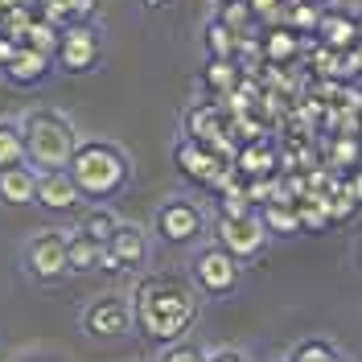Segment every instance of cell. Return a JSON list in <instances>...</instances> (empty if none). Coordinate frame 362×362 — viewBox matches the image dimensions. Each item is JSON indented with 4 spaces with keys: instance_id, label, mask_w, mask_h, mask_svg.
Instances as JSON below:
<instances>
[{
    "instance_id": "15",
    "label": "cell",
    "mask_w": 362,
    "mask_h": 362,
    "mask_svg": "<svg viewBox=\"0 0 362 362\" xmlns=\"http://www.w3.org/2000/svg\"><path fill=\"white\" fill-rule=\"evenodd\" d=\"M321 45H329V49H354L358 45V25H354V13H346V8H321V21H317V33H313Z\"/></svg>"
},
{
    "instance_id": "21",
    "label": "cell",
    "mask_w": 362,
    "mask_h": 362,
    "mask_svg": "<svg viewBox=\"0 0 362 362\" xmlns=\"http://www.w3.org/2000/svg\"><path fill=\"white\" fill-rule=\"evenodd\" d=\"M202 45H206V58H235L239 49V33L223 21V17H210L202 29Z\"/></svg>"
},
{
    "instance_id": "36",
    "label": "cell",
    "mask_w": 362,
    "mask_h": 362,
    "mask_svg": "<svg viewBox=\"0 0 362 362\" xmlns=\"http://www.w3.org/2000/svg\"><path fill=\"white\" fill-rule=\"evenodd\" d=\"M293 4H305V0H284V8H293Z\"/></svg>"
},
{
    "instance_id": "17",
    "label": "cell",
    "mask_w": 362,
    "mask_h": 362,
    "mask_svg": "<svg viewBox=\"0 0 362 362\" xmlns=\"http://www.w3.org/2000/svg\"><path fill=\"white\" fill-rule=\"evenodd\" d=\"M230 165L243 173V181H247V177H272V173H276V144H272V140H264V136L243 140V144L235 148Z\"/></svg>"
},
{
    "instance_id": "29",
    "label": "cell",
    "mask_w": 362,
    "mask_h": 362,
    "mask_svg": "<svg viewBox=\"0 0 362 362\" xmlns=\"http://www.w3.org/2000/svg\"><path fill=\"white\" fill-rule=\"evenodd\" d=\"M157 362H206V350H198L194 341H169L165 350H160V358Z\"/></svg>"
},
{
    "instance_id": "12",
    "label": "cell",
    "mask_w": 362,
    "mask_h": 362,
    "mask_svg": "<svg viewBox=\"0 0 362 362\" xmlns=\"http://www.w3.org/2000/svg\"><path fill=\"white\" fill-rule=\"evenodd\" d=\"M78 202H83V194H78V185H74L66 169L37 173V202L33 206H42L49 214H70V210H78Z\"/></svg>"
},
{
    "instance_id": "4",
    "label": "cell",
    "mask_w": 362,
    "mask_h": 362,
    "mask_svg": "<svg viewBox=\"0 0 362 362\" xmlns=\"http://www.w3.org/2000/svg\"><path fill=\"white\" fill-rule=\"evenodd\" d=\"M21 268L33 284H58L62 276H70L66 268V235L62 230H37L21 251Z\"/></svg>"
},
{
    "instance_id": "10",
    "label": "cell",
    "mask_w": 362,
    "mask_h": 362,
    "mask_svg": "<svg viewBox=\"0 0 362 362\" xmlns=\"http://www.w3.org/2000/svg\"><path fill=\"white\" fill-rule=\"evenodd\" d=\"M83 334L87 338H124L132 334V300L124 296H95L83 309Z\"/></svg>"
},
{
    "instance_id": "38",
    "label": "cell",
    "mask_w": 362,
    "mask_h": 362,
    "mask_svg": "<svg viewBox=\"0 0 362 362\" xmlns=\"http://www.w3.org/2000/svg\"><path fill=\"white\" fill-rule=\"evenodd\" d=\"M214 4H235V0H214Z\"/></svg>"
},
{
    "instance_id": "20",
    "label": "cell",
    "mask_w": 362,
    "mask_h": 362,
    "mask_svg": "<svg viewBox=\"0 0 362 362\" xmlns=\"http://www.w3.org/2000/svg\"><path fill=\"white\" fill-rule=\"evenodd\" d=\"M202 83L210 95H230V90L243 83V70L235 66V58H206V70H202Z\"/></svg>"
},
{
    "instance_id": "2",
    "label": "cell",
    "mask_w": 362,
    "mask_h": 362,
    "mask_svg": "<svg viewBox=\"0 0 362 362\" xmlns=\"http://www.w3.org/2000/svg\"><path fill=\"white\" fill-rule=\"evenodd\" d=\"M66 173L74 177L83 202H112L132 181V157L112 140H78L66 160Z\"/></svg>"
},
{
    "instance_id": "6",
    "label": "cell",
    "mask_w": 362,
    "mask_h": 362,
    "mask_svg": "<svg viewBox=\"0 0 362 362\" xmlns=\"http://www.w3.org/2000/svg\"><path fill=\"white\" fill-rule=\"evenodd\" d=\"M189 280L194 288L206 296H230L243 280V259H235L226 247H206L194 255V268H189Z\"/></svg>"
},
{
    "instance_id": "14",
    "label": "cell",
    "mask_w": 362,
    "mask_h": 362,
    "mask_svg": "<svg viewBox=\"0 0 362 362\" xmlns=\"http://www.w3.org/2000/svg\"><path fill=\"white\" fill-rule=\"evenodd\" d=\"M259 45H264V58H268V66H293L305 58V37L288 29L284 21L268 25L264 33H259Z\"/></svg>"
},
{
    "instance_id": "37",
    "label": "cell",
    "mask_w": 362,
    "mask_h": 362,
    "mask_svg": "<svg viewBox=\"0 0 362 362\" xmlns=\"http://www.w3.org/2000/svg\"><path fill=\"white\" fill-rule=\"evenodd\" d=\"M358 264H362V239H358Z\"/></svg>"
},
{
    "instance_id": "7",
    "label": "cell",
    "mask_w": 362,
    "mask_h": 362,
    "mask_svg": "<svg viewBox=\"0 0 362 362\" xmlns=\"http://www.w3.org/2000/svg\"><path fill=\"white\" fill-rule=\"evenodd\" d=\"M153 226H157L160 243H169V247H189L194 239H202L206 218H202V210H198L194 202H185V198H169V202L157 206Z\"/></svg>"
},
{
    "instance_id": "26",
    "label": "cell",
    "mask_w": 362,
    "mask_h": 362,
    "mask_svg": "<svg viewBox=\"0 0 362 362\" xmlns=\"http://www.w3.org/2000/svg\"><path fill=\"white\" fill-rule=\"evenodd\" d=\"M58 33H62V29H58V25L49 21V17H33V21H29V29H25V37H21V42H25V45H33V49H42V54H49V58H54V49H58Z\"/></svg>"
},
{
    "instance_id": "5",
    "label": "cell",
    "mask_w": 362,
    "mask_h": 362,
    "mask_svg": "<svg viewBox=\"0 0 362 362\" xmlns=\"http://www.w3.org/2000/svg\"><path fill=\"white\" fill-rule=\"evenodd\" d=\"M99 58H103V37H99L95 25L90 21L62 25V33H58V49H54L58 70H66V74H90V70L99 66Z\"/></svg>"
},
{
    "instance_id": "22",
    "label": "cell",
    "mask_w": 362,
    "mask_h": 362,
    "mask_svg": "<svg viewBox=\"0 0 362 362\" xmlns=\"http://www.w3.org/2000/svg\"><path fill=\"white\" fill-rule=\"evenodd\" d=\"M362 165V136L358 132H338L329 140V169L334 173H346V169H354Z\"/></svg>"
},
{
    "instance_id": "9",
    "label": "cell",
    "mask_w": 362,
    "mask_h": 362,
    "mask_svg": "<svg viewBox=\"0 0 362 362\" xmlns=\"http://www.w3.org/2000/svg\"><path fill=\"white\" fill-rule=\"evenodd\" d=\"M214 235H218V247H226L235 259H251V255H259L264 243H268V230H264L255 210L251 214H218Z\"/></svg>"
},
{
    "instance_id": "1",
    "label": "cell",
    "mask_w": 362,
    "mask_h": 362,
    "mask_svg": "<svg viewBox=\"0 0 362 362\" xmlns=\"http://www.w3.org/2000/svg\"><path fill=\"white\" fill-rule=\"evenodd\" d=\"M128 300H132V325L148 341H160V346L185 338L198 321V309H202L194 280L173 276V272L144 276Z\"/></svg>"
},
{
    "instance_id": "18",
    "label": "cell",
    "mask_w": 362,
    "mask_h": 362,
    "mask_svg": "<svg viewBox=\"0 0 362 362\" xmlns=\"http://www.w3.org/2000/svg\"><path fill=\"white\" fill-rule=\"evenodd\" d=\"M99 259H103V243H95L90 235H66V268L74 276H87V272H99Z\"/></svg>"
},
{
    "instance_id": "32",
    "label": "cell",
    "mask_w": 362,
    "mask_h": 362,
    "mask_svg": "<svg viewBox=\"0 0 362 362\" xmlns=\"http://www.w3.org/2000/svg\"><path fill=\"white\" fill-rule=\"evenodd\" d=\"M206 362H247L239 350H214V354H206Z\"/></svg>"
},
{
    "instance_id": "31",
    "label": "cell",
    "mask_w": 362,
    "mask_h": 362,
    "mask_svg": "<svg viewBox=\"0 0 362 362\" xmlns=\"http://www.w3.org/2000/svg\"><path fill=\"white\" fill-rule=\"evenodd\" d=\"M341 181H346V189H350V198L362 206V165H354V169H346L341 173Z\"/></svg>"
},
{
    "instance_id": "3",
    "label": "cell",
    "mask_w": 362,
    "mask_h": 362,
    "mask_svg": "<svg viewBox=\"0 0 362 362\" xmlns=\"http://www.w3.org/2000/svg\"><path fill=\"white\" fill-rule=\"evenodd\" d=\"M21 136H25V160L45 173V169H66L70 153L78 144V132L62 112L54 107H33L21 119Z\"/></svg>"
},
{
    "instance_id": "24",
    "label": "cell",
    "mask_w": 362,
    "mask_h": 362,
    "mask_svg": "<svg viewBox=\"0 0 362 362\" xmlns=\"http://www.w3.org/2000/svg\"><path fill=\"white\" fill-rule=\"evenodd\" d=\"M25 160V136L17 119H0V169H13Z\"/></svg>"
},
{
    "instance_id": "27",
    "label": "cell",
    "mask_w": 362,
    "mask_h": 362,
    "mask_svg": "<svg viewBox=\"0 0 362 362\" xmlns=\"http://www.w3.org/2000/svg\"><path fill=\"white\" fill-rule=\"evenodd\" d=\"M338 346L325 338H305L293 346V354H288V362H338Z\"/></svg>"
},
{
    "instance_id": "30",
    "label": "cell",
    "mask_w": 362,
    "mask_h": 362,
    "mask_svg": "<svg viewBox=\"0 0 362 362\" xmlns=\"http://www.w3.org/2000/svg\"><path fill=\"white\" fill-rule=\"evenodd\" d=\"M247 4L255 13V21H264V25H276L284 17V0H247Z\"/></svg>"
},
{
    "instance_id": "16",
    "label": "cell",
    "mask_w": 362,
    "mask_h": 362,
    "mask_svg": "<svg viewBox=\"0 0 362 362\" xmlns=\"http://www.w3.org/2000/svg\"><path fill=\"white\" fill-rule=\"evenodd\" d=\"M37 202V169L21 160L13 169H0V206H33Z\"/></svg>"
},
{
    "instance_id": "11",
    "label": "cell",
    "mask_w": 362,
    "mask_h": 362,
    "mask_svg": "<svg viewBox=\"0 0 362 362\" xmlns=\"http://www.w3.org/2000/svg\"><path fill=\"white\" fill-rule=\"evenodd\" d=\"M173 165H177L181 177H189L194 185H218V173H223V157L202 144V140H194V136H181L177 148H173Z\"/></svg>"
},
{
    "instance_id": "19",
    "label": "cell",
    "mask_w": 362,
    "mask_h": 362,
    "mask_svg": "<svg viewBox=\"0 0 362 362\" xmlns=\"http://www.w3.org/2000/svg\"><path fill=\"white\" fill-rule=\"evenodd\" d=\"M255 214H259V223H264L268 235H305V230H300L296 202H264Z\"/></svg>"
},
{
    "instance_id": "23",
    "label": "cell",
    "mask_w": 362,
    "mask_h": 362,
    "mask_svg": "<svg viewBox=\"0 0 362 362\" xmlns=\"http://www.w3.org/2000/svg\"><path fill=\"white\" fill-rule=\"evenodd\" d=\"M115 226H119V218L112 214V206H103V202H99V206H90L87 214H83L78 230H83V235H90L95 243H107V239L115 235Z\"/></svg>"
},
{
    "instance_id": "34",
    "label": "cell",
    "mask_w": 362,
    "mask_h": 362,
    "mask_svg": "<svg viewBox=\"0 0 362 362\" xmlns=\"http://www.w3.org/2000/svg\"><path fill=\"white\" fill-rule=\"evenodd\" d=\"M354 25H358V42H362V8L354 13Z\"/></svg>"
},
{
    "instance_id": "13",
    "label": "cell",
    "mask_w": 362,
    "mask_h": 362,
    "mask_svg": "<svg viewBox=\"0 0 362 362\" xmlns=\"http://www.w3.org/2000/svg\"><path fill=\"white\" fill-rule=\"evenodd\" d=\"M49 66H54V58L49 54H42V49H33V45H17V54L0 66V74L13 83V87H37L45 74H49Z\"/></svg>"
},
{
    "instance_id": "39",
    "label": "cell",
    "mask_w": 362,
    "mask_h": 362,
    "mask_svg": "<svg viewBox=\"0 0 362 362\" xmlns=\"http://www.w3.org/2000/svg\"><path fill=\"white\" fill-rule=\"evenodd\" d=\"M317 4H334V0H317Z\"/></svg>"
},
{
    "instance_id": "40",
    "label": "cell",
    "mask_w": 362,
    "mask_h": 362,
    "mask_svg": "<svg viewBox=\"0 0 362 362\" xmlns=\"http://www.w3.org/2000/svg\"><path fill=\"white\" fill-rule=\"evenodd\" d=\"M338 362H346V358H338Z\"/></svg>"
},
{
    "instance_id": "8",
    "label": "cell",
    "mask_w": 362,
    "mask_h": 362,
    "mask_svg": "<svg viewBox=\"0 0 362 362\" xmlns=\"http://www.w3.org/2000/svg\"><path fill=\"white\" fill-rule=\"evenodd\" d=\"M144 259H148V235H144L136 223H119L115 226V235L103 243L99 272H107V276L136 272V268H144Z\"/></svg>"
},
{
    "instance_id": "28",
    "label": "cell",
    "mask_w": 362,
    "mask_h": 362,
    "mask_svg": "<svg viewBox=\"0 0 362 362\" xmlns=\"http://www.w3.org/2000/svg\"><path fill=\"white\" fill-rule=\"evenodd\" d=\"M218 17H223L239 37H247V29L255 25V13H251L247 0H235V4H218Z\"/></svg>"
},
{
    "instance_id": "25",
    "label": "cell",
    "mask_w": 362,
    "mask_h": 362,
    "mask_svg": "<svg viewBox=\"0 0 362 362\" xmlns=\"http://www.w3.org/2000/svg\"><path fill=\"white\" fill-rule=\"evenodd\" d=\"M321 8H325V4H317V0H305V4H293V8H284V17H280V21L288 25V29H296L300 37H309V33H317Z\"/></svg>"
},
{
    "instance_id": "35",
    "label": "cell",
    "mask_w": 362,
    "mask_h": 362,
    "mask_svg": "<svg viewBox=\"0 0 362 362\" xmlns=\"http://www.w3.org/2000/svg\"><path fill=\"white\" fill-rule=\"evenodd\" d=\"M354 54H358V78H362V42L354 45Z\"/></svg>"
},
{
    "instance_id": "33",
    "label": "cell",
    "mask_w": 362,
    "mask_h": 362,
    "mask_svg": "<svg viewBox=\"0 0 362 362\" xmlns=\"http://www.w3.org/2000/svg\"><path fill=\"white\" fill-rule=\"evenodd\" d=\"M144 4H148V8H165V4H169V0H144Z\"/></svg>"
}]
</instances>
